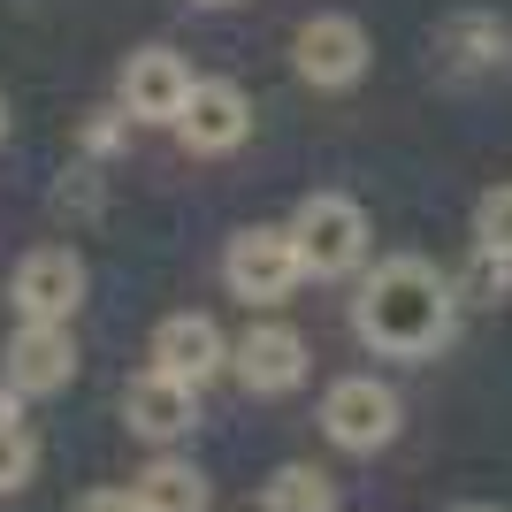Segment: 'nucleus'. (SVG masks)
Here are the masks:
<instances>
[{
    "instance_id": "obj_2",
    "label": "nucleus",
    "mask_w": 512,
    "mask_h": 512,
    "mask_svg": "<svg viewBox=\"0 0 512 512\" xmlns=\"http://www.w3.org/2000/svg\"><path fill=\"white\" fill-rule=\"evenodd\" d=\"M291 245H299L306 276H352L367 260V207L352 192H306L291 214Z\"/></svg>"
},
{
    "instance_id": "obj_10",
    "label": "nucleus",
    "mask_w": 512,
    "mask_h": 512,
    "mask_svg": "<svg viewBox=\"0 0 512 512\" xmlns=\"http://www.w3.org/2000/svg\"><path fill=\"white\" fill-rule=\"evenodd\" d=\"M245 130H253V100H245L230 77H199L192 100H184V115H176V138L192 153H237Z\"/></svg>"
},
{
    "instance_id": "obj_9",
    "label": "nucleus",
    "mask_w": 512,
    "mask_h": 512,
    "mask_svg": "<svg viewBox=\"0 0 512 512\" xmlns=\"http://www.w3.org/2000/svg\"><path fill=\"white\" fill-rule=\"evenodd\" d=\"M69 375H77L69 321H23L8 337V390L16 398H54V390H69Z\"/></svg>"
},
{
    "instance_id": "obj_19",
    "label": "nucleus",
    "mask_w": 512,
    "mask_h": 512,
    "mask_svg": "<svg viewBox=\"0 0 512 512\" xmlns=\"http://www.w3.org/2000/svg\"><path fill=\"white\" fill-rule=\"evenodd\" d=\"M451 512H497V505H451Z\"/></svg>"
},
{
    "instance_id": "obj_14",
    "label": "nucleus",
    "mask_w": 512,
    "mask_h": 512,
    "mask_svg": "<svg viewBox=\"0 0 512 512\" xmlns=\"http://www.w3.org/2000/svg\"><path fill=\"white\" fill-rule=\"evenodd\" d=\"M260 512H337V490H329L321 467L291 459V467H276L268 482H260Z\"/></svg>"
},
{
    "instance_id": "obj_5",
    "label": "nucleus",
    "mask_w": 512,
    "mask_h": 512,
    "mask_svg": "<svg viewBox=\"0 0 512 512\" xmlns=\"http://www.w3.org/2000/svg\"><path fill=\"white\" fill-rule=\"evenodd\" d=\"M85 260L69 253V245H31V253L16 260V283H8V306H16L23 321H77V306H85Z\"/></svg>"
},
{
    "instance_id": "obj_15",
    "label": "nucleus",
    "mask_w": 512,
    "mask_h": 512,
    "mask_svg": "<svg viewBox=\"0 0 512 512\" xmlns=\"http://www.w3.org/2000/svg\"><path fill=\"white\" fill-rule=\"evenodd\" d=\"M39 467V444H31V428L16 413V390H0V497H16Z\"/></svg>"
},
{
    "instance_id": "obj_17",
    "label": "nucleus",
    "mask_w": 512,
    "mask_h": 512,
    "mask_svg": "<svg viewBox=\"0 0 512 512\" xmlns=\"http://www.w3.org/2000/svg\"><path fill=\"white\" fill-rule=\"evenodd\" d=\"M123 123H130L123 107H92V123H85V146H92V153H107L115 138H123Z\"/></svg>"
},
{
    "instance_id": "obj_6",
    "label": "nucleus",
    "mask_w": 512,
    "mask_h": 512,
    "mask_svg": "<svg viewBox=\"0 0 512 512\" xmlns=\"http://www.w3.org/2000/svg\"><path fill=\"white\" fill-rule=\"evenodd\" d=\"M367 31H360V16H306L299 23V39H291V62H299V77L314 92H344V85H360L367 77Z\"/></svg>"
},
{
    "instance_id": "obj_18",
    "label": "nucleus",
    "mask_w": 512,
    "mask_h": 512,
    "mask_svg": "<svg viewBox=\"0 0 512 512\" xmlns=\"http://www.w3.org/2000/svg\"><path fill=\"white\" fill-rule=\"evenodd\" d=\"M69 512H138V497H130V490H85Z\"/></svg>"
},
{
    "instance_id": "obj_13",
    "label": "nucleus",
    "mask_w": 512,
    "mask_h": 512,
    "mask_svg": "<svg viewBox=\"0 0 512 512\" xmlns=\"http://www.w3.org/2000/svg\"><path fill=\"white\" fill-rule=\"evenodd\" d=\"M138 512H207V474L192 459H153L138 482H130Z\"/></svg>"
},
{
    "instance_id": "obj_1",
    "label": "nucleus",
    "mask_w": 512,
    "mask_h": 512,
    "mask_svg": "<svg viewBox=\"0 0 512 512\" xmlns=\"http://www.w3.org/2000/svg\"><path fill=\"white\" fill-rule=\"evenodd\" d=\"M451 321H459V291H451V276L428 268L421 253L375 260V276H367L360 299H352V329H360V344L383 352V360H428V352H444Z\"/></svg>"
},
{
    "instance_id": "obj_20",
    "label": "nucleus",
    "mask_w": 512,
    "mask_h": 512,
    "mask_svg": "<svg viewBox=\"0 0 512 512\" xmlns=\"http://www.w3.org/2000/svg\"><path fill=\"white\" fill-rule=\"evenodd\" d=\"M0 138H8V100H0Z\"/></svg>"
},
{
    "instance_id": "obj_21",
    "label": "nucleus",
    "mask_w": 512,
    "mask_h": 512,
    "mask_svg": "<svg viewBox=\"0 0 512 512\" xmlns=\"http://www.w3.org/2000/svg\"><path fill=\"white\" fill-rule=\"evenodd\" d=\"M199 8H230V0H199Z\"/></svg>"
},
{
    "instance_id": "obj_8",
    "label": "nucleus",
    "mask_w": 512,
    "mask_h": 512,
    "mask_svg": "<svg viewBox=\"0 0 512 512\" xmlns=\"http://www.w3.org/2000/svg\"><path fill=\"white\" fill-rule=\"evenodd\" d=\"M230 367L253 398H283V390L306 383V337L291 321H253V329L230 344Z\"/></svg>"
},
{
    "instance_id": "obj_3",
    "label": "nucleus",
    "mask_w": 512,
    "mask_h": 512,
    "mask_svg": "<svg viewBox=\"0 0 512 512\" xmlns=\"http://www.w3.org/2000/svg\"><path fill=\"white\" fill-rule=\"evenodd\" d=\"M222 283H230V299H245V306H283L291 299V291L306 283V260H299V245H291V222H283V230H268V222L237 230L230 253H222Z\"/></svg>"
},
{
    "instance_id": "obj_7",
    "label": "nucleus",
    "mask_w": 512,
    "mask_h": 512,
    "mask_svg": "<svg viewBox=\"0 0 512 512\" xmlns=\"http://www.w3.org/2000/svg\"><path fill=\"white\" fill-rule=\"evenodd\" d=\"M192 62L176 54V46H138L123 62V77H115V92H123V115L130 123H176L184 115V100H192Z\"/></svg>"
},
{
    "instance_id": "obj_12",
    "label": "nucleus",
    "mask_w": 512,
    "mask_h": 512,
    "mask_svg": "<svg viewBox=\"0 0 512 512\" xmlns=\"http://www.w3.org/2000/svg\"><path fill=\"white\" fill-rule=\"evenodd\" d=\"M123 421H130V436H146V444H176V436H192V421H199V390L161 375V367H146V375L123 390Z\"/></svg>"
},
{
    "instance_id": "obj_4",
    "label": "nucleus",
    "mask_w": 512,
    "mask_h": 512,
    "mask_svg": "<svg viewBox=\"0 0 512 512\" xmlns=\"http://www.w3.org/2000/svg\"><path fill=\"white\" fill-rule=\"evenodd\" d=\"M398 421H406V406H398V390L375 383V375H337V383L321 390V436L337 451L398 444Z\"/></svg>"
},
{
    "instance_id": "obj_16",
    "label": "nucleus",
    "mask_w": 512,
    "mask_h": 512,
    "mask_svg": "<svg viewBox=\"0 0 512 512\" xmlns=\"http://www.w3.org/2000/svg\"><path fill=\"white\" fill-rule=\"evenodd\" d=\"M474 253L512 260V184H490L474 199Z\"/></svg>"
},
{
    "instance_id": "obj_11",
    "label": "nucleus",
    "mask_w": 512,
    "mask_h": 512,
    "mask_svg": "<svg viewBox=\"0 0 512 512\" xmlns=\"http://www.w3.org/2000/svg\"><path fill=\"white\" fill-rule=\"evenodd\" d=\"M146 360L161 367V375H176V383H214L222 367H230V344H222V329H214V314H169L161 329H153Z\"/></svg>"
}]
</instances>
